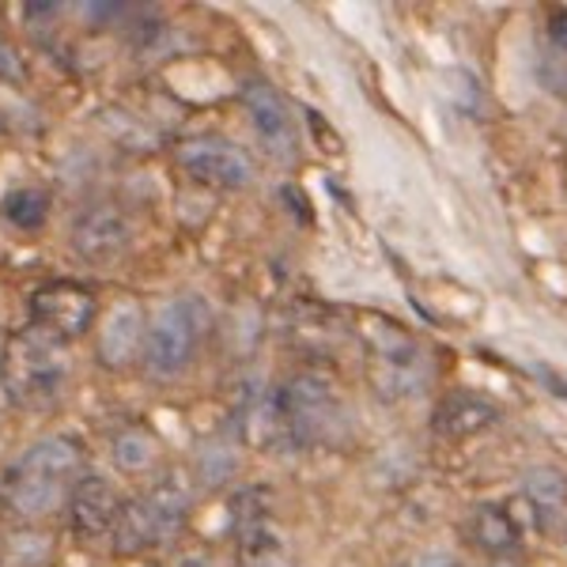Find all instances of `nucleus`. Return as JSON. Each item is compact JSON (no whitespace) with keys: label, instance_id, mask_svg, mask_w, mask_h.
Segmentation results:
<instances>
[{"label":"nucleus","instance_id":"nucleus-16","mask_svg":"<svg viewBox=\"0 0 567 567\" xmlns=\"http://www.w3.org/2000/svg\"><path fill=\"white\" fill-rule=\"evenodd\" d=\"M110 458L122 473H148L159 462V439L144 424H125L110 443Z\"/></svg>","mask_w":567,"mask_h":567},{"label":"nucleus","instance_id":"nucleus-6","mask_svg":"<svg viewBox=\"0 0 567 567\" xmlns=\"http://www.w3.org/2000/svg\"><path fill=\"white\" fill-rule=\"evenodd\" d=\"M27 307H31V326L65 344L99 326V299L80 284H42L31 291Z\"/></svg>","mask_w":567,"mask_h":567},{"label":"nucleus","instance_id":"nucleus-8","mask_svg":"<svg viewBox=\"0 0 567 567\" xmlns=\"http://www.w3.org/2000/svg\"><path fill=\"white\" fill-rule=\"evenodd\" d=\"M133 243V219L117 205H91L72 224V250L91 265L117 261Z\"/></svg>","mask_w":567,"mask_h":567},{"label":"nucleus","instance_id":"nucleus-13","mask_svg":"<svg viewBox=\"0 0 567 567\" xmlns=\"http://www.w3.org/2000/svg\"><path fill=\"white\" fill-rule=\"evenodd\" d=\"M496 420H499V409L492 405L488 398L470 393V390H454L435 405L432 432L443 439H470V435L484 432V427H492Z\"/></svg>","mask_w":567,"mask_h":567},{"label":"nucleus","instance_id":"nucleus-9","mask_svg":"<svg viewBox=\"0 0 567 567\" xmlns=\"http://www.w3.org/2000/svg\"><path fill=\"white\" fill-rule=\"evenodd\" d=\"M243 103H246V114H250L254 133H258V141L265 144V152H269L272 159H296L299 133H296V117H291L288 99L272 84H250L243 91Z\"/></svg>","mask_w":567,"mask_h":567},{"label":"nucleus","instance_id":"nucleus-21","mask_svg":"<svg viewBox=\"0 0 567 567\" xmlns=\"http://www.w3.org/2000/svg\"><path fill=\"white\" fill-rule=\"evenodd\" d=\"M401 567H462V564L446 553H424V556H413V560L401 564Z\"/></svg>","mask_w":567,"mask_h":567},{"label":"nucleus","instance_id":"nucleus-19","mask_svg":"<svg viewBox=\"0 0 567 567\" xmlns=\"http://www.w3.org/2000/svg\"><path fill=\"white\" fill-rule=\"evenodd\" d=\"M80 12H84L91 23H110V20H117V16L130 12V8L125 4H84Z\"/></svg>","mask_w":567,"mask_h":567},{"label":"nucleus","instance_id":"nucleus-15","mask_svg":"<svg viewBox=\"0 0 567 567\" xmlns=\"http://www.w3.org/2000/svg\"><path fill=\"white\" fill-rule=\"evenodd\" d=\"M50 189L45 186H16L0 197V219L16 231H42L50 219Z\"/></svg>","mask_w":567,"mask_h":567},{"label":"nucleus","instance_id":"nucleus-14","mask_svg":"<svg viewBox=\"0 0 567 567\" xmlns=\"http://www.w3.org/2000/svg\"><path fill=\"white\" fill-rule=\"evenodd\" d=\"M470 542L488 556L511 553L518 545V523L503 503H481L470 518Z\"/></svg>","mask_w":567,"mask_h":567},{"label":"nucleus","instance_id":"nucleus-11","mask_svg":"<svg viewBox=\"0 0 567 567\" xmlns=\"http://www.w3.org/2000/svg\"><path fill=\"white\" fill-rule=\"evenodd\" d=\"M117 515H122V496H117L114 484H110L106 477H99V473H84L69 496L72 534L84 537V542L110 537L114 534Z\"/></svg>","mask_w":567,"mask_h":567},{"label":"nucleus","instance_id":"nucleus-2","mask_svg":"<svg viewBox=\"0 0 567 567\" xmlns=\"http://www.w3.org/2000/svg\"><path fill=\"white\" fill-rule=\"evenodd\" d=\"M69 344L50 337L45 329L27 326L20 333L4 337L0 382H4L8 401L27 413H42V409L58 405L69 386Z\"/></svg>","mask_w":567,"mask_h":567},{"label":"nucleus","instance_id":"nucleus-23","mask_svg":"<svg viewBox=\"0 0 567 567\" xmlns=\"http://www.w3.org/2000/svg\"><path fill=\"white\" fill-rule=\"evenodd\" d=\"M0 349H4V329H0Z\"/></svg>","mask_w":567,"mask_h":567},{"label":"nucleus","instance_id":"nucleus-7","mask_svg":"<svg viewBox=\"0 0 567 567\" xmlns=\"http://www.w3.org/2000/svg\"><path fill=\"white\" fill-rule=\"evenodd\" d=\"M178 163L189 178L205 182L213 189H246L254 182V163L239 144L219 136H197L178 144Z\"/></svg>","mask_w":567,"mask_h":567},{"label":"nucleus","instance_id":"nucleus-1","mask_svg":"<svg viewBox=\"0 0 567 567\" xmlns=\"http://www.w3.org/2000/svg\"><path fill=\"white\" fill-rule=\"evenodd\" d=\"M80 477H84V446L76 439H39L0 477V507L20 523H42L65 507Z\"/></svg>","mask_w":567,"mask_h":567},{"label":"nucleus","instance_id":"nucleus-24","mask_svg":"<svg viewBox=\"0 0 567 567\" xmlns=\"http://www.w3.org/2000/svg\"><path fill=\"white\" fill-rule=\"evenodd\" d=\"M0 136H4V117H0Z\"/></svg>","mask_w":567,"mask_h":567},{"label":"nucleus","instance_id":"nucleus-12","mask_svg":"<svg viewBox=\"0 0 567 567\" xmlns=\"http://www.w3.org/2000/svg\"><path fill=\"white\" fill-rule=\"evenodd\" d=\"M239 518H235V529H239V556L243 567H288L284 560V545L272 529V518L261 503H250V492L239 499Z\"/></svg>","mask_w":567,"mask_h":567},{"label":"nucleus","instance_id":"nucleus-17","mask_svg":"<svg viewBox=\"0 0 567 567\" xmlns=\"http://www.w3.org/2000/svg\"><path fill=\"white\" fill-rule=\"evenodd\" d=\"M523 499L542 518H553L556 511L567 507V477L560 470H553V465H537L523 481Z\"/></svg>","mask_w":567,"mask_h":567},{"label":"nucleus","instance_id":"nucleus-18","mask_svg":"<svg viewBox=\"0 0 567 567\" xmlns=\"http://www.w3.org/2000/svg\"><path fill=\"white\" fill-rule=\"evenodd\" d=\"M235 470H239V451L231 446V439L213 435L205 446H200L197 473H200V481H205L208 488H219V484H227V481L235 477Z\"/></svg>","mask_w":567,"mask_h":567},{"label":"nucleus","instance_id":"nucleus-20","mask_svg":"<svg viewBox=\"0 0 567 567\" xmlns=\"http://www.w3.org/2000/svg\"><path fill=\"white\" fill-rule=\"evenodd\" d=\"M548 50H556L567 58V12L553 16V23H548Z\"/></svg>","mask_w":567,"mask_h":567},{"label":"nucleus","instance_id":"nucleus-10","mask_svg":"<svg viewBox=\"0 0 567 567\" xmlns=\"http://www.w3.org/2000/svg\"><path fill=\"white\" fill-rule=\"evenodd\" d=\"M144 337H148V315H144L141 299H117L99 322V363L110 371L130 368L133 360H141Z\"/></svg>","mask_w":567,"mask_h":567},{"label":"nucleus","instance_id":"nucleus-5","mask_svg":"<svg viewBox=\"0 0 567 567\" xmlns=\"http://www.w3.org/2000/svg\"><path fill=\"white\" fill-rule=\"evenodd\" d=\"M280 432L299 446L329 443L344 432V405L322 374H296L277 390Z\"/></svg>","mask_w":567,"mask_h":567},{"label":"nucleus","instance_id":"nucleus-4","mask_svg":"<svg viewBox=\"0 0 567 567\" xmlns=\"http://www.w3.org/2000/svg\"><path fill=\"white\" fill-rule=\"evenodd\" d=\"M189 518V488L182 477L155 481L148 492L122 503V515L114 523V553L117 556H144L167 542H175Z\"/></svg>","mask_w":567,"mask_h":567},{"label":"nucleus","instance_id":"nucleus-22","mask_svg":"<svg viewBox=\"0 0 567 567\" xmlns=\"http://www.w3.org/2000/svg\"><path fill=\"white\" fill-rule=\"evenodd\" d=\"M163 567H213V560L205 553H178L175 560H167Z\"/></svg>","mask_w":567,"mask_h":567},{"label":"nucleus","instance_id":"nucleus-3","mask_svg":"<svg viewBox=\"0 0 567 567\" xmlns=\"http://www.w3.org/2000/svg\"><path fill=\"white\" fill-rule=\"evenodd\" d=\"M213 326V310L200 296H175L152 315L148 337H144L141 363L155 382L178 379L197 360L200 344Z\"/></svg>","mask_w":567,"mask_h":567}]
</instances>
